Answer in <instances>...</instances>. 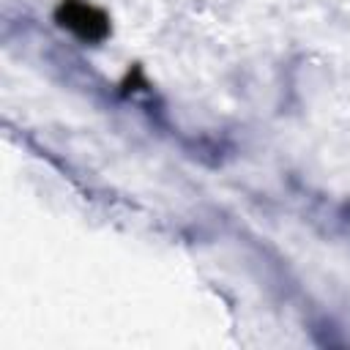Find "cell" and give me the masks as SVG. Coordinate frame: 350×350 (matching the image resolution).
I'll return each mask as SVG.
<instances>
[{
	"label": "cell",
	"mask_w": 350,
	"mask_h": 350,
	"mask_svg": "<svg viewBox=\"0 0 350 350\" xmlns=\"http://www.w3.org/2000/svg\"><path fill=\"white\" fill-rule=\"evenodd\" d=\"M57 22L85 41H101L109 30L107 16L96 5L82 0H63L57 8Z\"/></svg>",
	"instance_id": "obj_1"
}]
</instances>
